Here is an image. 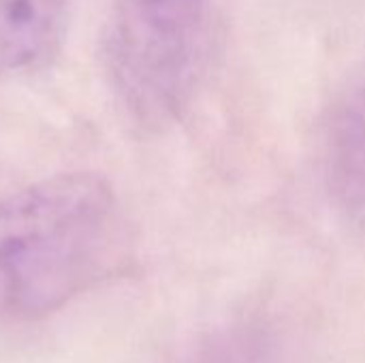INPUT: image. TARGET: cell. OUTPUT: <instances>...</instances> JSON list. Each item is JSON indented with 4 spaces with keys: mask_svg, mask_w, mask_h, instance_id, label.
I'll use <instances>...</instances> for the list:
<instances>
[{
    "mask_svg": "<svg viewBox=\"0 0 365 363\" xmlns=\"http://www.w3.org/2000/svg\"><path fill=\"white\" fill-rule=\"evenodd\" d=\"M218 0H120L105 36V68L124 111L160 126L192 98L212 53Z\"/></svg>",
    "mask_w": 365,
    "mask_h": 363,
    "instance_id": "obj_2",
    "label": "cell"
},
{
    "mask_svg": "<svg viewBox=\"0 0 365 363\" xmlns=\"http://www.w3.org/2000/svg\"><path fill=\"white\" fill-rule=\"evenodd\" d=\"M68 0H0V79L43 71L60 51Z\"/></svg>",
    "mask_w": 365,
    "mask_h": 363,
    "instance_id": "obj_3",
    "label": "cell"
},
{
    "mask_svg": "<svg viewBox=\"0 0 365 363\" xmlns=\"http://www.w3.org/2000/svg\"><path fill=\"white\" fill-rule=\"evenodd\" d=\"M122 218L94 173H60L0 199V321H32L90 289L118 259Z\"/></svg>",
    "mask_w": 365,
    "mask_h": 363,
    "instance_id": "obj_1",
    "label": "cell"
},
{
    "mask_svg": "<svg viewBox=\"0 0 365 363\" xmlns=\"http://www.w3.org/2000/svg\"><path fill=\"white\" fill-rule=\"evenodd\" d=\"M329 165L334 186L344 203L365 216V66L334 109Z\"/></svg>",
    "mask_w": 365,
    "mask_h": 363,
    "instance_id": "obj_4",
    "label": "cell"
}]
</instances>
